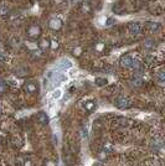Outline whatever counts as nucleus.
Instances as JSON below:
<instances>
[{
  "label": "nucleus",
  "instance_id": "nucleus-1",
  "mask_svg": "<svg viewBox=\"0 0 165 166\" xmlns=\"http://www.w3.org/2000/svg\"><path fill=\"white\" fill-rule=\"evenodd\" d=\"M114 104H116L117 108H119V109H128V108L132 107V101L128 97L121 96V97H118L116 99Z\"/></svg>",
  "mask_w": 165,
  "mask_h": 166
},
{
  "label": "nucleus",
  "instance_id": "nucleus-2",
  "mask_svg": "<svg viewBox=\"0 0 165 166\" xmlns=\"http://www.w3.org/2000/svg\"><path fill=\"white\" fill-rule=\"evenodd\" d=\"M41 35V29L36 25H31L29 29H28V36L31 39H37L39 36Z\"/></svg>",
  "mask_w": 165,
  "mask_h": 166
},
{
  "label": "nucleus",
  "instance_id": "nucleus-3",
  "mask_svg": "<svg viewBox=\"0 0 165 166\" xmlns=\"http://www.w3.org/2000/svg\"><path fill=\"white\" fill-rule=\"evenodd\" d=\"M128 30H129V32L132 35H139L142 32V25L139 23H137V21L130 23L129 26H128Z\"/></svg>",
  "mask_w": 165,
  "mask_h": 166
},
{
  "label": "nucleus",
  "instance_id": "nucleus-4",
  "mask_svg": "<svg viewBox=\"0 0 165 166\" xmlns=\"http://www.w3.org/2000/svg\"><path fill=\"white\" fill-rule=\"evenodd\" d=\"M132 62H133V58H132V56L129 55H126V56H123L122 58H121V66L122 67H124V68H130L132 67Z\"/></svg>",
  "mask_w": 165,
  "mask_h": 166
},
{
  "label": "nucleus",
  "instance_id": "nucleus-5",
  "mask_svg": "<svg viewBox=\"0 0 165 166\" xmlns=\"http://www.w3.org/2000/svg\"><path fill=\"white\" fill-rule=\"evenodd\" d=\"M112 10H113V13L117 14V15H123L124 11H126V6L122 3H114Z\"/></svg>",
  "mask_w": 165,
  "mask_h": 166
},
{
  "label": "nucleus",
  "instance_id": "nucleus-6",
  "mask_svg": "<svg viewBox=\"0 0 165 166\" xmlns=\"http://www.w3.org/2000/svg\"><path fill=\"white\" fill-rule=\"evenodd\" d=\"M147 29L150 31L152 34H155L161 29V25L159 23H147Z\"/></svg>",
  "mask_w": 165,
  "mask_h": 166
},
{
  "label": "nucleus",
  "instance_id": "nucleus-7",
  "mask_svg": "<svg viewBox=\"0 0 165 166\" xmlns=\"http://www.w3.org/2000/svg\"><path fill=\"white\" fill-rule=\"evenodd\" d=\"M49 26L52 30H60L62 27V21L60 19H51L49 23Z\"/></svg>",
  "mask_w": 165,
  "mask_h": 166
},
{
  "label": "nucleus",
  "instance_id": "nucleus-8",
  "mask_svg": "<svg viewBox=\"0 0 165 166\" xmlns=\"http://www.w3.org/2000/svg\"><path fill=\"white\" fill-rule=\"evenodd\" d=\"M36 89H37V87H36V84L34 82H28L24 86V91L26 93H30V94H32V93L36 92Z\"/></svg>",
  "mask_w": 165,
  "mask_h": 166
},
{
  "label": "nucleus",
  "instance_id": "nucleus-9",
  "mask_svg": "<svg viewBox=\"0 0 165 166\" xmlns=\"http://www.w3.org/2000/svg\"><path fill=\"white\" fill-rule=\"evenodd\" d=\"M36 119H37V122L40 124H42V125H45V124L49 123V117L46 115V113H44V112H40L37 114V117H36Z\"/></svg>",
  "mask_w": 165,
  "mask_h": 166
},
{
  "label": "nucleus",
  "instance_id": "nucleus-10",
  "mask_svg": "<svg viewBox=\"0 0 165 166\" xmlns=\"http://www.w3.org/2000/svg\"><path fill=\"white\" fill-rule=\"evenodd\" d=\"M72 67V63H71V61L70 60H62L61 61V63L59 65V68L60 70H68Z\"/></svg>",
  "mask_w": 165,
  "mask_h": 166
},
{
  "label": "nucleus",
  "instance_id": "nucleus-11",
  "mask_svg": "<svg viewBox=\"0 0 165 166\" xmlns=\"http://www.w3.org/2000/svg\"><path fill=\"white\" fill-rule=\"evenodd\" d=\"M130 83H132V86H133V87L139 88V87H142V86H143V79L140 78V77H134V78L130 81Z\"/></svg>",
  "mask_w": 165,
  "mask_h": 166
},
{
  "label": "nucleus",
  "instance_id": "nucleus-12",
  "mask_svg": "<svg viewBox=\"0 0 165 166\" xmlns=\"http://www.w3.org/2000/svg\"><path fill=\"white\" fill-rule=\"evenodd\" d=\"M155 46L157 44L154 40H145V42H144V49L145 50H153Z\"/></svg>",
  "mask_w": 165,
  "mask_h": 166
},
{
  "label": "nucleus",
  "instance_id": "nucleus-13",
  "mask_svg": "<svg viewBox=\"0 0 165 166\" xmlns=\"http://www.w3.org/2000/svg\"><path fill=\"white\" fill-rule=\"evenodd\" d=\"M155 79L158 81V83L159 84H164V82H165V73L163 71H160V72H158V73L155 75Z\"/></svg>",
  "mask_w": 165,
  "mask_h": 166
},
{
  "label": "nucleus",
  "instance_id": "nucleus-14",
  "mask_svg": "<svg viewBox=\"0 0 165 166\" xmlns=\"http://www.w3.org/2000/svg\"><path fill=\"white\" fill-rule=\"evenodd\" d=\"M152 145H153V149L159 150L160 148H163V140H161L160 138H158V139H155V140H153Z\"/></svg>",
  "mask_w": 165,
  "mask_h": 166
},
{
  "label": "nucleus",
  "instance_id": "nucleus-15",
  "mask_svg": "<svg viewBox=\"0 0 165 166\" xmlns=\"http://www.w3.org/2000/svg\"><path fill=\"white\" fill-rule=\"evenodd\" d=\"M28 72H29V70L26 68V67H20V68L15 70V75L23 77V76H25V75H28Z\"/></svg>",
  "mask_w": 165,
  "mask_h": 166
},
{
  "label": "nucleus",
  "instance_id": "nucleus-16",
  "mask_svg": "<svg viewBox=\"0 0 165 166\" xmlns=\"http://www.w3.org/2000/svg\"><path fill=\"white\" fill-rule=\"evenodd\" d=\"M8 89V84H6V82H0V96L4 94L5 92H6Z\"/></svg>",
  "mask_w": 165,
  "mask_h": 166
},
{
  "label": "nucleus",
  "instance_id": "nucleus-17",
  "mask_svg": "<svg viewBox=\"0 0 165 166\" xmlns=\"http://www.w3.org/2000/svg\"><path fill=\"white\" fill-rule=\"evenodd\" d=\"M9 14V9H8V6H6V5H0V15H3V16H4V15H8Z\"/></svg>",
  "mask_w": 165,
  "mask_h": 166
},
{
  "label": "nucleus",
  "instance_id": "nucleus-18",
  "mask_svg": "<svg viewBox=\"0 0 165 166\" xmlns=\"http://www.w3.org/2000/svg\"><path fill=\"white\" fill-rule=\"evenodd\" d=\"M40 47L42 49V50L49 49V47H50V41H49V40H42V41L40 42Z\"/></svg>",
  "mask_w": 165,
  "mask_h": 166
},
{
  "label": "nucleus",
  "instance_id": "nucleus-19",
  "mask_svg": "<svg viewBox=\"0 0 165 166\" xmlns=\"http://www.w3.org/2000/svg\"><path fill=\"white\" fill-rule=\"evenodd\" d=\"M96 84L97 86H104V84H107V79L106 78H96Z\"/></svg>",
  "mask_w": 165,
  "mask_h": 166
},
{
  "label": "nucleus",
  "instance_id": "nucleus-20",
  "mask_svg": "<svg viewBox=\"0 0 165 166\" xmlns=\"http://www.w3.org/2000/svg\"><path fill=\"white\" fill-rule=\"evenodd\" d=\"M6 61H8V55L0 51V63H4V62H6Z\"/></svg>",
  "mask_w": 165,
  "mask_h": 166
},
{
  "label": "nucleus",
  "instance_id": "nucleus-21",
  "mask_svg": "<svg viewBox=\"0 0 165 166\" xmlns=\"http://www.w3.org/2000/svg\"><path fill=\"white\" fill-rule=\"evenodd\" d=\"M82 10H83L85 13H91V6L88 3H83L82 4Z\"/></svg>",
  "mask_w": 165,
  "mask_h": 166
},
{
  "label": "nucleus",
  "instance_id": "nucleus-22",
  "mask_svg": "<svg viewBox=\"0 0 165 166\" xmlns=\"http://www.w3.org/2000/svg\"><path fill=\"white\" fill-rule=\"evenodd\" d=\"M60 97H61V91H60V89L55 91V92H54V94H52V98H54V99H59Z\"/></svg>",
  "mask_w": 165,
  "mask_h": 166
},
{
  "label": "nucleus",
  "instance_id": "nucleus-23",
  "mask_svg": "<svg viewBox=\"0 0 165 166\" xmlns=\"http://www.w3.org/2000/svg\"><path fill=\"white\" fill-rule=\"evenodd\" d=\"M113 24H114V20H113V19H107L106 20V23H104V25H106V26H111V25H113Z\"/></svg>",
  "mask_w": 165,
  "mask_h": 166
},
{
  "label": "nucleus",
  "instance_id": "nucleus-24",
  "mask_svg": "<svg viewBox=\"0 0 165 166\" xmlns=\"http://www.w3.org/2000/svg\"><path fill=\"white\" fill-rule=\"evenodd\" d=\"M145 62H147L148 65H153L154 58H153V57H150V56H147V57H145Z\"/></svg>",
  "mask_w": 165,
  "mask_h": 166
},
{
  "label": "nucleus",
  "instance_id": "nucleus-25",
  "mask_svg": "<svg viewBox=\"0 0 165 166\" xmlns=\"http://www.w3.org/2000/svg\"><path fill=\"white\" fill-rule=\"evenodd\" d=\"M50 46H52V49L55 50V49L59 47V42L56 40H52V41H51V44H50Z\"/></svg>",
  "mask_w": 165,
  "mask_h": 166
},
{
  "label": "nucleus",
  "instance_id": "nucleus-26",
  "mask_svg": "<svg viewBox=\"0 0 165 166\" xmlns=\"http://www.w3.org/2000/svg\"><path fill=\"white\" fill-rule=\"evenodd\" d=\"M93 103H92V102H88V103H87V104H85V108H86V109H92V108H93Z\"/></svg>",
  "mask_w": 165,
  "mask_h": 166
},
{
  "label": "nucleus",
  "instance_id": "nucleus-27",
  "mask_svg": "<svg viewBox=\"0 0 165 166\" xmlns=\"http://www.w3.org/2000/svg\"><path fill=\"white\" fill-rule=\"evenodd\" d=\"M46 166H55V164L52 161H47V162H46Z\"/></svg>",
  "mask_w": 165,
  "mask_h": 166
},
{
  "label": "nucleus",
  "instance_id": "nucleus-28",
  "mask_svg": "<svg viewBox=\"0 0 165 166\" xmlns=\"http://www.w3.org/2000/svg\"><path fill=\"white\" fill-rule=\"evenodd\" d=\"M70 1H71V3H75V1H76V0H70Z\"/></svg>",
  "mask_w": 165,
  "mask_h": 166
}]
</instances>
